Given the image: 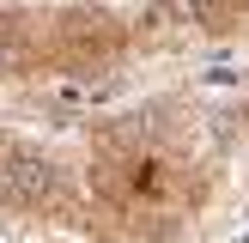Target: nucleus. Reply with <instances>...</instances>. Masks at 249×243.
<instances>
[{
  "mask_svg": "<svg viewBox=\"0 0 249 243\" xmlns=\"http://www.w3.org/2000/svg\"><path fill=\"white\" fill-rule=\"evenodd\" d=\"M0 213L24 225L85 231V170L31 134L0 128Z\"/></svg>",
  "mask_w": 249,
  "mask_h": 243,
  "instance_id": "obj_3",
  "label": "nucleus"
},
{
  "mask_svg": "<svg viewBox=\"0 0 249 243\" xmlns=\"http://www.w3.org/2000/svg\"><path fill=\"white\" fill-rule=\"evenodd\" d=\"M146 43L140 18L91 0H12L0 6V85L31 79H104Z\"/></svg>",
  "mask_w": 249,
  "mask_h": 243,
  "instance_id": "obj_2",
  "label": "nucleus"
},
{
  "mask_svg": "<svg viewBox=\"0 0 249 243\" xmlns=\"http://www.w3.org/2000/svg\"><path fill=\"white\" fill-rule=\"evenodd\" d=\"M85 231L104 243H182L219 189L189 116L134 104L85 134Z\"/></svg>",
  "mask_w": 249,
  "mask_h": 243,
  "instance_id": "obj_1",
  "label": "nucleus"
},
{
  "mask_svg": "<svg viewBox=\"0 0 249 243\" xmlns=\"http://www.w3.org/2000/svg\"><path fill=\"white\" fill-rule=\"evenodd\" d=\"M0 6H12V0H0Z\"/></svg>",
  "mask_w": 249,
  "mask_h": 243,
  "instance_id": "obj_4",
  "label": "nucleus"
}]
</instances>
